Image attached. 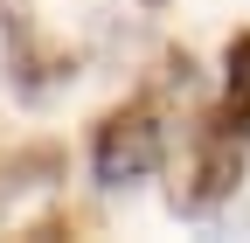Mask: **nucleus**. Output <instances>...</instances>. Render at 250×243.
<instances>
[{
  "instance_id": "f257e3e1",
  "label": "nucleus",
  "mask_w": 250,
  "mask_h": 243,
  "mask_svg": "<svg viewBox=\"0 0 250 243\" xmlns=\"http://www.w3.org/2000/svg\"><path fill=\"white\" fill-rule=\"evenodd\" d=\"M160 160H167V125H160L153 104L111 111L98 125V139H90V174H98V188H132V181H146Z\"/></svg>"
},
{
  "instance_id": "f03ea898",
  "label": "nucleus",
  "mask_w": 250,
  "mask_h": 243,
  "mask_svg": "<svg viewBox=\"0 0 250 243\" xmlns=\"http://www.w3.org/2000/svg\"><path fill=\"white\" fill-rule=\"evenodd\" d=\"M243 181V146H236V125L229 118H202V139H195V160L174 181V208L181 216H202V208L229 202Z\"/></svg>"
},
{
  "instance_id": "7ed1b4c3",
  "label": "nucleus",
  "mask_w": 250,
  "mask_h": 243,
  "mask_svg": "<svg viewBox=\"0 0 250 243\" xmlns=\"http://www.w3.org/2000/svg\"><path fill=\"white\" fill-rule=\"evenodd\" d=\"M56 174H62V153H56V146H14V153L0 160V202L42 188V181H56Z\"/></svg>"
},
{
  "instance_id": "20e7f679",
  "label": "nucleus",
  "mask_w": 250,
  "mask_h": 243,
  "mask_svg": "<svg viewBox=\"0 0 250 243\" xmlns=\"http://www.w3.org/2000/svg\"><path fill=\"white\" fill-rule=\"evenodd\" d=\"M223 83H229V125L236 132H250V35H229V49H223Z\"/></svg>"
}]
</instances>
